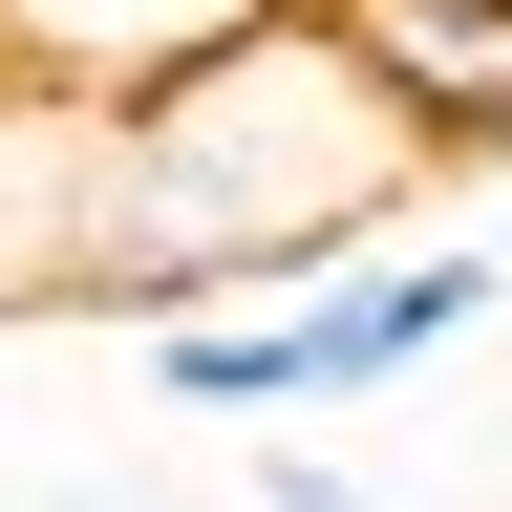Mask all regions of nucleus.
<instances>
[{
	"instance_id": "nucleus-1",
	"label": "nucleus",
	"mask_w": 512,
	"mask_h": 512,
	"mask_svg": "<svg viewBox=\"0 0 512 512\" xmlns=\"http://www.w3.org/2000/svg\"><path fill=\"white\" fill-rule=\"evenodd\" d=\"M406 192H427V150H406V107L363 86V43L320 22V0H256V22H214L192 64L107 86V192H86V256H64L43 320L171 342V320H214V299H320L342 256H384Z\"/></svg>"
},
{
	"instance_id": "nucleus-2",
	"label": "nucleus",
	"mask_w": 512,
	"mask_h": 512,
	"mask_svg": "<svg viewBox=\"0 0 512 512\" xmlns=\"http://www.w3.org/2000/svg\"><path fill=\"white\" fill-rule=\"evenodd\" d=\"M320 22L363 43V86L406 107L427 171H491L512 150V0H320Z\"/></svg>"
},
{
	"instance_id": "nucleus-3",
	"label": "nucleus",
	"mask_w": 512,
	"mask_h": 512,
	"mask_svg": "<svg viewBox=\"0 0 512 512\" xmlns=\"http://www.w3.org/2000/svg\"><path fill=\"white\" fill-rule=\"evenodd\" d=\"M491 299H512V278H491V256H448V235H427V256H342V278L299 299V363H320V406H363V384H406L427 342H470Z\"/></svg>"
},
{
	"instance_id": "nucleus-4",
	"label": "nucleus",
	"mask_w": 512,
	"mask_h": 512,
	"mask_svg": "<svg viewBox=\"0 0 512 512\" xmlns=\"http://www.w3.org/2000/svg\"><path fill=\"white\" fill-rule=\"evenodd\" d=\"M214 22H256V0H0V64H43V86H150V64H192Z\"/></svg>"
},
{
	"instance_id": "nucleus-5",
	"label": "nucleus",
	"mask_w": 512,
	"mask_h": 512,
	"mask_svg": "<svg viewBox=\"0 0 512 512\" xmlns=\"http://www.w3.org/2000/svg\"><path fill=\"white\" fill-rule=\"evenodd\" d=\"M150 384H171L192 427H299V406H320L299 299H214V320H171V342H150Z\"/></svg>"
},
{
	"instance_id": "nucleus-6",
	"label": "nucleus",
	"mask_w": 512,
	"mask_h": 512,
	"mask_svg": "<svg viewBox=\"0 0 512 512\" xmlns=\"http://www.w3.org/2000/svg\"><path fill=\"white\" fill-rule=\"evenodd\" d=\"M256 512H363V491L320 470V448H278V470H256Z\"/></svg>"
}]
</instances>
